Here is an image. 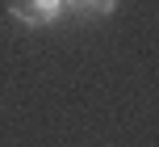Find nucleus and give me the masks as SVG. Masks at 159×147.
<instances>
[{
    "instance_id": "f257e3e1",
    "label": "nucleus",
    "mask_w": 159,
    "mask_h": 147,
    "mask_svg": "<svg viewBox=\"0 0 159 147\" xmlns=\"http://www.w3.org/2000/svg\"><path fill=\"white\" fill-rule=\"evenodd\" d=\"M8 13L17 17L21 25H59L67 17V4L63 0H8Z\"/></svg>"
},
{
    "instance_id": "f03ea898",
    "label": "nucleus",
    "mask_w": 159,
    "mask_h": 147,
    "mask_svg": "<svg viewBox=\"0 0 159 147\" xmlns=\"http://www.w3.org/2000/svg\"><path fill=\"white\" fill-rule=\"evenodd\" d=\"M117 13V0H92L88 4V17H113Z\"/></svg>"
},
{
    "instance_id": "7ed1b4c3",
    "label": "nucleus",
    "mask_w": 159,
    "mask_h": 147,
    "mask_svg": "<svg viewBox=\"0 0 159 147\" xmlns=\"http://www.w3.org/2000/svg\"><path fill=\"white\" fill-rule=\"evenodd\" d=\"M67 4V13H80V17H88V4H92V0H63Z\"/></svg>"
}]
</instances>
